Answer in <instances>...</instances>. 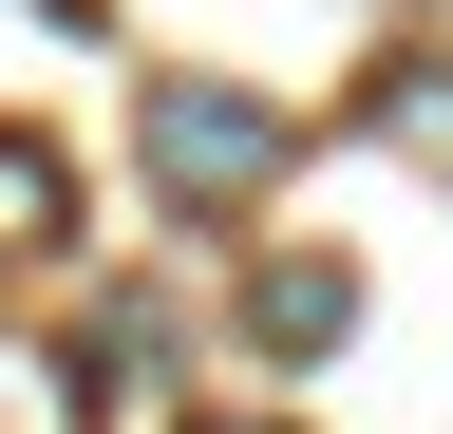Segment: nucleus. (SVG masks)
Here are the masks:
<instances>
[{
	"mask_svg": "<svg viewBox=\"0 0 453 434\" xmlns=\"http://www.w3.org/2000/svg\"><path fill=\"white\" fill-rule=\"evenodd\" d=\"M151 189L189 208V227L265 208V189H283V114H265V95H226V76H151Z\"/></svg>",
	"mask_w": 453,
	"mask_h": 434,
	"instance_id": "nucleus-1",
	"label": "nucleus"
},
{
	"mask_svg": "<svg viewBox=\"0 0 453 434\" xmlns=\"http://www.w3.org/2000/svg\"><path fill=\"white\" fill-rule=\"evenodd\" d=\"M189 434H283V415H189Z\"/></svg>",
	"mask_w": 453,
	"mask_h": 434,
	"instance_id": "nucleus-5",
	"label": "nucleus"
},
{
	"mask_svg": "<svg viewBox=\"0 0 453 434\" xmlns=\"http://www.w3.org/2000/svg\"><path fill=\"white\" fill-rule=\"evenodd\" d=\"M359 114L416 151V171H453V57H378V76H359Z\"/></svg>",
	"mask_w": 453,
	"mask_h": 434,
	"instance_id": "nucleus-3",
	"label": "nucleus"
},
{
	"mask_svg": "<svg viewBox=\"0 0 453 434\" xmlns=\"http://www.w3.org/2000/svg\"><path fill=\"white\" fill-rule=\"evenodd\" d=\"M0 246H76V171H57V133H0Z\"/></svg>",
	"mask_w": 453,
	"mask_h": 434,
	"instance_id": "nucleus-4",
	"label": "nucleus"
},
{
	"mask_svg": "<svg viewBox=\"0 0 453 434\" xmlns=\"http://www.w3.org/2000/svg\"><path fill=\"white\" fill-rule=\"evenodd\" d=\"M340 321H359V264H265V284H246V340L265 359H321Z\"/></svg>",
	"mask_w": 453,
	"mask_h": 434,
	"instance_id": "nucleus-2",
	"label": "nucleus"
}]
</instances>
